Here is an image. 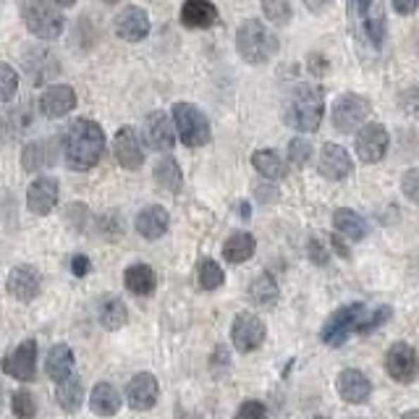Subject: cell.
I'll return each mask as SVG.
<instances>
[{
	"instance_id": "6da1fadb",
	"label": "cell",
	"mask_w": 419,
	"mask_h": 419,
	"mask_svg": "<svg viewBox=\"0 0 419 419\" xmlns=\"http://www.w3.org/2000/svg\"><path fill=\"white\" fill-rule=\"evenodd\" d=\"M105 152V131L97 121L76 118L63 134V158L71 170H89Z\"/></svg>"
},
{
	"instance_id": "7a4b0ae2",
	"label": "cell",
	"mask_w": 419,
	"mask_h": 419,
	"mask_svg": "<svg viewBox=\"0 0 419 419\" xmlns=\"http://www.w3.org/2000/svg\"><path fill=\"white\" fill-rule=\"evenodd\" d=\"M325 115V92L320 84H299L286 105V123L291 129L312 134L320 129Z\"/></svg>"
},
{
	"instance_id": "3957f363",
	"label": "cell",
	"mask_w": 419,
	"mask_h": 419,
	"mask_svg": "<svg viewBox=\"0 0 419 419\" xmlns=\"http://www.w3.org/2000/svg\"><path fill=\"white\" fill-rule=\"evenodd\" d=\"M278 37L257 19H246L236 29V50L249 65H262L278 53Z\"/></svg>"
},
{
	"instance_id": "277c9868",
	"label": "cell",
	"mask_w": 419,
	"mask_h": 419,
	"mask_svg": "<svg viewBox=\"0 0 419 419\" xmlns=\"http://www.w3.org/2000/svg\"><path fill=\"white\" fill-rule=\"evenodd\" d=\"M21 21L39 39H56L65 27L63 13L50 0H24L21 3Z\"/></svg>"
},
{
	"instance_id": "5b68a950",
	"label": "cell",
	"mask_w": 419,
	"mask_h": 419,
	"mask_svg": "<svg viewBox=\"0 0 419 419\" xmlns=\"http://www.w3.org/2000/svg\"><path fill=\"white\" fill-rule=\"evenodd\" d=\"M173 126H176L178 139L192 149L205 147L207 142H210V137H213L207 115L192 103H176L173 105Z\"/></svg>"
},
{
	"instance_id": "8992f818",
	"label": "cell",
	"mask_w": 419,
	"mask_h": 419,
	"mask_svg": "<svg viewBox=\"0 0 419 419\" xmlns=\"http://www.w3.org/2000/svg\"><path fill=\"white\" fill-rule=\"evenodd\" d=\"M370 315L364 304H346V307L335 309L333 315L325 320V325H323V344L327 346H344L349 341V335L356 333V327L362 323L364 317Z\"/></svg>"
},
{
	"instance_id": "52a82bcc",
	"label": "cell",
	"mask_w": 419,
	"mask_h": 419,
	"mask_svg": "<svg viewBox=\"0 0 419 419\" xmlns=\"http://www.w3.org/2000/svg\"><path fill=\"white\" fill-rule=\"evenodd\" d=\"M367 115H370V100L362 97V94L346 92L341 97H335L333 111H330V121H333L335 131L349 134V131H356L359 126H364Z\"/></svg>"
},
{
	"instance_id": "ba28073f",
	"label": "cell",
	"mask_w": 419,
	"mask_h": 419,
	"mask_svg": "<svg viewBox=\"0 0 419 419\" xmlns=\"http://www.w3.org/2000/svg\"><path fill=\"white\" fill-rule=\"evenodd\" d=\"M388 144H391V137H388V131H385L382 123H364L362 129L356 131V158L367 163V165L370 163H380L385 158V152H388Z\"/></svg>"
},
{
	"instance_id": "9c48e42d",
	"label": "cell",
	"mask_w": 419,
	"mask_h": 419,
	"mask_svg": "<svg viewBox=\"0 0 419 419\" xmlns=\"http://www.w3.org/2000/svg\"><path fill=\"white\" fill-rule=\"evenodd\" d=\"M385 370L396 382H414L419 377V354L417 349L409 344H393L385 354Z\"/></svg>"
},
{
	"instance_id": "30bf717a",
	"label": "cell",
	"mask_w": 419,
	"mask_h": 419,
	"mask_svg": "<svg viewBox=\"0 0 419 419\" xmlns=\"http://www.w3.org/2000/svg\"><path fill=\"white\" fill-rule=\"evenodd\" d=\"M0 367H3L6 375H11V377H16L21 382L35 380V375H37V341H32V338L21 341L11 354L3 356Z\"/></svg>"
},
{
	"instance_id": "8fae6325",
	"label": "cell",
	"mask_w": 419,
	"mask_h": 419,
	"mask_svg": "<svg viewBox=\"0 0 419 419\" xmlns=\"http://www.w3.org/2000/svg\"><path fill=\"white\" fill-rule=\"evenodd\" d=\"M265 335H268L265 323H262L254 312L236 315V320H233V325H231V341L242 354H249L254 349H260L262 341H265Z\"/></svg>"
},
{
	"instance_id": "7c38bea8",
	"label": "cell",
	"mask_w": 419,
	"mask_h": 419,
	"mask_svg": "<svg viewBox=\"0 0 419 419\" xmlns=\"http://www.w3.org/2000/svg\"><path fill=\"white\" fill-rule=\"evenodd\" d=\"M317 170H320V176L330 178V181H344V178L351 176V170H354V160H351V155H349L341 144L327 142V144H323V149H320Z\"/></svg>"
},
{
	"instance_id": "4fadbf2b",
	"label": "cell",
	"mask_w": 419,
	"mask_h": 419,
	"mask_svg": "<svg viewBox=\"0 0 419 419\" xmlns=\"http://www.w3.org/2000/svg\"><path fill=\"white\" fill-rule=\"evenodd\" d=\"M113 155L121 163V168L126 170H139L144 165V149H142L139 134L131 129V126H121L115 131V139H113Z\"/></svg>"
},
{
	"instance_id": "5bb4252c",
	"label": "cell",
	"mask_w": 419,
	"mask_h": 419,
	"mask_svg": "<svg viewBox=\"0 0 419 419\" xmlns=\"http://www.w3.org/2000/svg\"><path fill=\"white\" fill-rule=\"evenodd\" d=\"M160 399V385L158 377L152 373H137L126 385V401H129L131 409L137 411H147L152 409Z\"/></svg>"
},
{
	"instance_id": "9a60e30c",
	"label": "cell",
	"mask_w": 419,
	"mask_h": 419,
	"mask_svg": "<svg viewBox=\"0 0 419 419\" xmlns=\"http://www.w3.org/2000/svg\"><path fill=\"white\" fill-rule=\"evenodd\" d=\"M6 289H8L11 296L19 299V301H32L42 291V275L32 265H16L8 273V278H6Z\"/></svg>"
},
{
	"instance_id": "2e32d148",
	"label": "cell",
	"mask_w": 419,
	"mask_h": 419,
	"mask_svg": "<svg viewBox=\"0 0 419 419\" xmlns=\"http://www.w3.org/2000/svg\"><path fill=\"white\" fill-rule=\"evenodd\" d=\"M144 139H147V144L152 149L168 152V149H173V144H176V126H173V121L163 111L149 113L147 118H144Z\"/></svg>"
},
{
	"instance_id": "e0dca14e",
	"label": "cell",
	"mask_w": 419,
	"mask_h": 419,
	"mask_svg": "<svg viewBox=\"0 0 419 419\" xmlns=\"http://www.w3.org/2000/svg\"><path fill=\"white\" fill-rule=\"evenodd\" d=\"M58 181L53 176H39L35 178L27 189V207L35 215H47L53 213V207L58 205Z\"/></svg>"
},
{
	"instance_id": "ac0fdd59",
	"label": "cell",
	"mask_w": 419,
	"mask_h": 419,
	"mask_svg": "<svg viewBox=\"0 0 419 419\" xmlns=\"http://www.w3.org/2000/svg\"><path fill=\"white\" fill-rule=\"evenodd\" d=\"M115 35L126 42H142L149 35V16L139 6H126L115 16Z\"/></svg>"
},
{
	"instance_id": "d6986e66",
	"label": "cell",
	"mask_w": 419,
	"mask_h": 419,
	"mask_svg": "<svg viewBox=\"0 0 419 419\" xmlns=\"http://www.w3.org/2000/svg\"><path fill=\"white\" fill-rule=\"evenodd\" d=\"M76 108V92L68 84H53L39 94V113L47 118H61Z\"/></svg>"
},
{
	"instance_id": "ffe728a7",
	"label": "cell",
	"mask_w": 419,
	"mask_h": 419,
	"mask_svg": "<svg viewBox=\"0 0 419 419\" xmlns=\"http://www.w3.org/2000/svg\"><path fill=\"white\" fill-rule=\"evenodd\" d=\"M335 388H338V396L346 404H364L373 393V385L367 380V375L359 373V370H344L335 380Z\"/></svg>"
},
{
	"instance_id": "44dd1931",
	"label": "cell",
	"mask_w": 419,
	"mask_h": 419,
	"mask_svg": "<svg viewBox=\"0 0 419 419\" xmlns=\"http://www.w3.org/2000/svg\"><path fill=\"white\" fill-rule=\"evenodd\" d=\"M137 233L147 242H155L160 236L168 233V225H170V215L163 205H149L144 207L139 215H137Z\"/></svg>"
},
{
	"instance_id": "7402d4cb",
	"label": "cell",
	"mask_w": 419,
	"mask_h": 419,
	"mask_svg": "<svg viewBox=\"0 0 419 419\" xmlns=\"http://www.w3.org/2000/svg\"><path fill=\"white\" fill-rule=\"evenodd\" d=\"M181 21L189 29H210L218 24V8L213 0H184Z\"/></svg>"
},
{
	"instance_id": "603a6c76",
	"label": "cell",
	"mask_w": 419,
	"mask_h": 419,
	"mask_svg": "<svg viewBox=\"0 0 419 419\" xmlns=\"http://www.w3.org/2000/svg\"><path fill=\"white\" fill-rule=\"evenodd\" d=\"M121 393L113 388L111 382H97L89 393V409L97 417H115L121 411Z\"/></svg>"
},
{
	"instance_id": "cb8c5ba5",
	"label": "cell",
	"mask_w": 419,
	"mask_h": 419,
	"mask_svg": "<svg viewBox=\"0 0 419 419\" xmlns=\"http://www.w3.org/2000/svg\"><path fill=\"white\" fill-rule=\"evenodd\" d=\"M123 283H126V289L134 294V296H149L152 291L158 289V275L155 270L149 268V265H129L126 273H123Z\"/></svg>"
},
{
	"instance_id": "d4e9b609",
	"label": "cell",
	"mask_w": 419,
	"mask_h": 419,
	"mask_svg": "<svg viewBox=\"0 0 419 419\" xmlns=\"http://www.w3.org/2000/svg\"><path fill=\"white\" fill-rule=\"evenodd\" d=\"M45 373L50 380L56 382H63L71 377L74 373V351L68 349V346H53L50 351H47V362H45Z\"/></svg>"
},
{
	"instance_id": "484cf974",
	"label": "cell",
	"mask_w": 419,
	"mask_h": 419,
	"mask_svg": "<svg viewBox=\"0 0 419 419\" xmlns=\"http://www.w3.org/2000/svg\"><path fill=\"white\" fill-rule=\"evenodd\" d=\"M333 228L338 236H349L354 242H362L367 236V220L359 213L349 210V207H341V210L333 213Z\"/></svg>"
},
{
	"instance_id": "4316f807",
	"label": "cell",
	"mask_w": 419,
	"mask_h": 419,
	"mask_svg": "<svg viewBox=\"0 0 419 419\" xmlns=\"http://www.w3.org/2000/svg\"><path fill=\"white\" fill-rule=\"evenodd\" d=\"M97 320L105 330H118L129 320V309L118 296H103L97 304Z\"/></svg>"
},
{
	"instance_id": "83f0119b",
	"label": "cell",
	"mask_w": 419,
	"mask_h": 419,
	"mask_svg": "<svg viewBox=\"0 0 419 419\" xmlns=\"http://www.w3.org/2000/svg\"><path fill=\"white\" fill-rule=\"evenodd\" d=\"M278 283H275V278H273L270 273H262V275H257V278L251 280L249 286V301L254 304V307L260 309H270L275 307V301H278Z\"/></svg>"
},
{
	"instance_id": "f1b7e54d",
	"label": "cell",
	"mask_w": 419,
	"mask_h": 419,
	"mask_svg": "<svg viewBox=\"0 0 419 419\" xmlns=\"http://www.w3.org/2000/svg\"><path fill=\"white\" fill-rule=\"evenodd\" d=\"M254 249H257V242H254L251 233H233L223 244V257L231 265H242V262L254 257Z\"/></svg>"
},
{
	"instance_id": "f546056e",
	"label": "cell",
	"mask_w": 419,
	"mask_h": 419,
	"mask_svg": "<svg viewBox=\"0 0 419 419\" xmlns=\"http://www.w3.org/2000/svg\"><path fill=\"white\" fill-rule=\"evenodd\" d=\"M56 160L53 155V142H32L24 147L21 152V168L29 170V173H35V170H42L45 165H50Z\"/></svg>"
},
{
	"instance_id": "4dcf8cb0",
	"label": "cell",
	"mask_w": 419,
	"mask_h": 419,
	"mask_svg": "<svg viewBox=\"0 0 419 419\" xmlns=\"http://www.w3.org/2000/svg\"><path fill=\"white\" fill-rule=\"evenodd\" d=\"M155 181L160 189H165L168 194H178L184 187V176H181V168L173 158H163L155 165Z\"/></svg>"
},
{
	"instance_id": "1f68e13d",
	"label": "cell",
	"mask_w": 419,
	"mask_h": 419,
	"mask_svg": "<svg viewBox=\"0 0 419 419\" xmlns=\"http://www.w3.org/2000/svg\"><path fill=\"white\" fill-rule=\"evenodd\" d=\"M251 165L257 168V173H262L270 181H278V178L286 176V165H283L278 152H273V149H257L251 155Z\"/></svg>"
},
{
	"instance_id": "d6a6232c",
	"label": "cell",
	"mask_w": 419,
	"mask_h": 419,
	"mask_svg": "<svg viewBox=\"0 0 419 419\" xmlns=\"http://www.w3.org/2000/svg\"><path fill=\"white\" fill-rule=\"evenodd\" d=\"M56 399L61 404V409L65 411H76L79 406L84 404V385L79 377H68V380L58 382V391H56Z\"/></svg>"
},
{
	"instance_id": "836d02e7",
	"label": "cell",
	"mask_w": 419,
	"mask_h": 419,
	"mask_svg": "<svg viewBox=\"0 0 419 419\" xmlns=\"http://www.w3.org/2000/svg\"><path fill=\"white\" fill-rule=\"evenodd\" d=\"M196 278H199V286H202L205 291H215L223 286L225 273L215 260H202L199 262V268H196Z\"/></svg>"
},
{
	"instance_id": "e575fe53",
	"label": "cell",
	"mask_w": 419,
	"mask_h": 419,
	"mask_svg": "<svg viewBox=\"0 0 419 419\" xmlns=\"http://www.w3.org/2000/svg\"><path fill=\"white\" fill-rule=\"evenodd\" d=\"M39 58V63H35V61H27V68L32 71V76L37 79V82H45V79H50V76L58 74V61L53 53H47V50H35Z\"/></svg>"
},
{
	"instance_id": "d590c367",
	"label": "cell",
	"mask_w": 419,
	"mask_h": 419,
	"mask_svg": "<svg viewBox=\"0 0 419 419\" xmlns=\"http://www.w3.org/2000/svg\"><path fill=\"white\" fill-rule=\"evenodd\" d=\"M11 411L19 419H35V414H37V401H35L32 391H27V388L13 391V396H11Z\"/></svg>"
},
{
	"instance_id": "8d00e7d4",
	"label": "cell",
	"mask_w": 419,
	"mask_h": 419,
	"mask_svg": "<svg viewBox=\"0 0 419 419\" xmlns=\"http://www.w3.org/2000/svg\"><path fill=\"white\" fill-rule=\"evenodd\" d=\"M262 13L265 19L273 21V24H289L291 16H294V8H291V0H262Z\"/></svg>"
},
{
	"instance_id": "74e56055",
	"label": "cell",
	"mask_w": 419,
	"mask_h": 419,
	"mask_svg": "<svg viewBox=\"0 0 419 419\" xmlns=\"http://www.w3.org/2000/svg\"><path fill=\"white\" fill-rule=\"evenodd\" d=\"M385 32H388V24H385V13H382V11H377L375 16H367V19H364V37L373 42V47H382Z\"/></svg>"
},
{
	"instance_id": "f35d334b",
	"label": "cell",
	"mask_w": 419,
	"mask_h": 419,
	"mask_svg": "<svg viewBox=\"0 0 419 419\" xmlns=\"http://www.w3.org/2000/svg\"><path fill=\"white\" fill-rule=\"evenodd\" d=\"M16 89H19V74L8 63H0V103L13 100Z\"/></svg>"
},
{
	"instance_id": "ab89813d",
	"label": "cell",
	"mask_w": 419,
	"mask_h": 419,
	"mask_svg": "<svg viewBox=\"0 0 419 419\" xmlns=\"http://www.w3.org/2000/svg\"><path fill=\"white\" fill-rule=\"evenodd\" d=\"M309 158H312V144H309L304 137H296V139L289 142V160H291V165L304 168L309 163Z\"/></svg>"
},
{
	"instance_id": "60d3db41",
	"label": "cell",
	"mask_w": 419,
	"mask_h": 419,
	"mask_svg": "<svg viewBox=\"0 0 419 419\" xmlns=\"http://www.w3.org/2000/svg\"><path fill=\"white\" fill-rule=\"evenodd\" d=\"M391 315H393V309L391 307H377L375 309V315H367L359 323V327H356V333H373V330H377L380 325H385L388 320H391Z\"/></svg>"
},
{
	"instance_id": "b9f144b4",
	"label": "cell",
	"mask_w": 419,
	"mask_h": 419,
	"mask_svg": "<svg viewBox=\"0 0 419 419\" xmlns=\"http://www.w3.org/2000/svg\"><path fill=\"white\" fill-rule=\"evenodd\" d=\"M236 419H268V409L265 404L257 399H246L236 411Z\"/></svg>"
},
{
	"instance_id": "7bdbcfd3",
	"label": "cell",
	"mask_w": 419,
	"mask_h": 419,
	"mask_svg": "<svg viewBox=\"0 0 419 419\" xmlns=\"http://www.w3.org/2000/svg\"><path fill=\"white\" fill-rule=\"evenodd\" d=\"M401 189H404V194L406 199H411L414 205H419V168H409L404 178H401Z\"/></svg>"
},
{
	"instance_id": "ee69618b",
	"label": "cell",
	"mask_w": 419,
	"mask_h": 419,
	"mask_svg": "<svg viewBox=\"0 0 419 419\" xmlns=\"http://www.w3.org/2000/svg\"><path fill=\"white\" fill-rule=\"evenodd\" d=\"M399 105L406 115L419 118V87H409V89H404V92L399 94Z\"/></svg>"
},
{
	"instance_id": "f6af8a7d",
	"label": "cell",
	"mask_w": 419,
	"mask_h": 419,
	"mask_svg": "<svg viewBox=\"0 0 419 419\" xmlns=\"http://www.w3.org/2000/svg\"><path fill=\"white\" fill-rule=\"evenodd\" d=\"M307 254L312 257V262H315V265H325V262L330 260V254H327V249L323 246V242H320V239H309V242H307Z\"/></svg>"
},
{
	"instance_id": "bcb514c9",
	"label": "cell",
	"mask_w": 419,
	"mask_h": 419,
	"mask_svg": "<svg viewBox=\"0 0 419 419\" xmlns=\"http://www.w3.org/2000/svg\"><path fill=\"white\" fill-rule=\"evenodd\" d=\"M375 0H349V11H351V16L354 19H367L370 16V8H373Z\"/></svg>"
},
{
	"instance_id": "7dc6e473",
	"label": "cell",
	"mask_w": 419,
	"mask_h": 419,
	"mask_svg": "<svg viewBox=\"0 0 419 419\" xmlns=\"http://www.w3.org/2000/svg\"><path fill=\"white\" fill-rule=\"evenodd\" d=\"M307 68H309V71H312L315 76L327 74V58H323L320 53H312V56L307 58Z\"/></svg>"
},
{
	"instance_id": "c3c4849f",
	"label": "cell",
	"mask_w": 419,
	"mask_h": 419,
	"mask_svg": "<svg viewBox=\"0 0 419 419\" xmlns=\"http://www.w3.org/2000/svg\"><path fill=\"white\" fill-rule=\"evenodd\" d=\"M71 273H74L76 278H84V275L89 273V257L74 254V257H71Z\"/></svg>"
},
{
	"instance_id": "681fc988",
	"label": "cell",
	"mask_w": 419,
	"mask_h": 419,
	"mask_svg": "<svg viewBox=\"0 0 419 419\" xmlns=\"http://www.w3.org/2000/svg\"><path fill=\"white\" fill-rule=\"evenodd\" d=\"M391 3H393V11H396L399 16H411L419 6V0H391Z\"/></svg>"
},
{
	"instance_id": "f907efd6",
	"label": "cell",
	"mask_w": 419,
	"mask_h": 419,
	"mask_svg": "<svg viewBox=\"0 0 419 419\" xmlns=\"http://www.w3.org/2000/svg\"><path fill=\"white\" fill-rule=\"evenodd\" d=\"M330 246H333L335 251H338V257H344V260H349L351 257V251H349V246H346V242H344V236H330Z\"/></svg>"
},
{
	"instance_id": "816d5d0a",
	"label": "cell",
	"mask_w": 419,
	"mask_h": 419,
	"mask_svg": "<svg viewBox=\"0 0 419 419\" xmlns=\"http://www.w3.org/2000/svg\"><path fill=\"white\" fill-rule=\"evenodd\" d=\"M327 3H330V0H304L307 11H312V13H323V11L327 8Z\"/></svg>"
},
{
	"instance_id": "f5cc1de1",
	"label": "cell",
	"mask_w": 419,
	"mask_h": 419,
	"mask_svg": "<svg viewBox=\"0 0 419 419\" xmlns=\"http://www.w3.org/2000/svg\"><path fill=\"white\" fill-rule=\"evenodd\" d=\"M50 3H53L56 8H71L76 0H50Z\"/></svg>"
},
{
	"instance_id": "db71d44e",
	"label": "cell",
	"mask_w": 419,
	"mask_h": 419,
	"mask_svg": "<svg viewBox=\"0 0 419 419\" xmlns=\"http://www.w3.org/2000/svg\"><path fill=\"white\" fill-rule=\"evenodd\" d=\"M401 419H419V409H411V411H406Z\"/></svg>"
},
{
	"instance_id": "11a10c76",
	"label": "cell",
	"mask_w": 419,
	"mask_h": 419,
	"mask_svg": "<svg viewBox=\"0 0 419 419\" xmlns=\"http://www.w3.org/2000/svg\"><path fill=\"white\" fill-rule=\"evenodd\" d=\"M242 218H249V205H242Z\"/></svg>"
},
{
	"instance_id": "9f6ffc18",
	"label": "cell",
	"mask_w": 419,
	"mask_h": 419,
	"mask_svg": "<svg viewBox=\"0 0 419 419\" xmlns=\"http://www.w3.org/2000/svg\"><path fill=\"white\" fill-rule=\"evenodd\" d=\"M105 3H111V6H113V3H118V0H105Z\"/></svg>"
},
{
	"instance_id": "6f0895ef",
	"label": "cell",
	"mask_w": 419,
	"mask_h": 419,
	"mask_svg": "<svg viewBox=\"0 0 419 419\" xmlns=\"http://www.w3.org/2000/svg\"><path fill=\"white\" fill-rule=\"evenodd\" d=\"M315 419H330V417H323V414H320V417H315Z\"/></svg>"
}]
</instances>
